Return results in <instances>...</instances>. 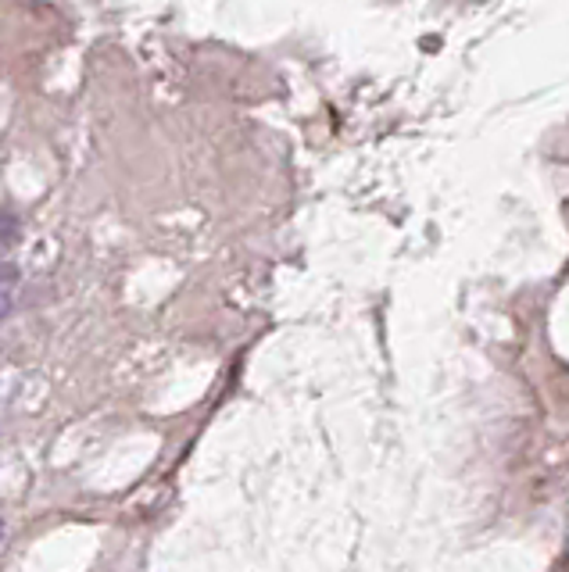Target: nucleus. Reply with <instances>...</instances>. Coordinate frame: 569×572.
Here are the masks:
<instances>
[{
  "label": "nucleus",
  "mask_w": 569,
  "mask_h": 572,
  "mask_svg": "<svg viewBox=\"0 0 569 572\" xmlns=\"http://www.w3.org/2000/svg\"><path fill=\"white\" fill-rule=\"evenodd\" d=\"M11 286H15V269L0 265V319H4L11 308Z\"/></svg>",
  "instance_id": "1"
}]
</instances>
